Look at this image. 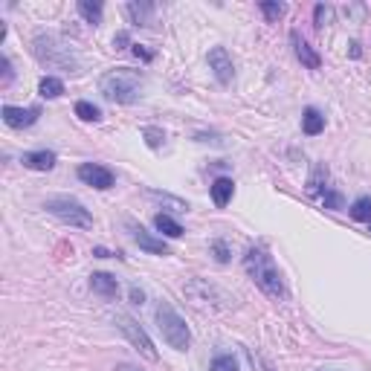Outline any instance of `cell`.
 <instances>
[{
	"label": "cell",
	"mask_w": 371,
	"mask_h": 371,
	"mask_svg": "<svg viewBox=\"0 0 371 371\" xmlns=\"http://www.w3.org/2000/svg\"><path fill=\"white\" fill-rule=\"evenodd\" d=\"M99 90H102V96L107 99V102L133 105L142 96V76L137 70H128V67L107 70L105 76L99 79Z\"/></svg>",
	"instance_id": "6da1fadb"
},
{
	"label": "cell",
	"mask_w": 371,
	"mask_h": 371,
	"mask_svg": "<svg viewBox=\"0 0 371 371\" xmlns=\"http://www.w3.org/2000/svg\"><path fill=\"white\" fill-rule=\"evenodd\" d=\"M244 267H246V273L253 276V281H255L267 296H273V299H284V296H287L279 267H276L273 258L267 255V250H261V246L250 250V253H246V258H244Z\"/></svg>",
	"instance_id": "7a4b0ae2"
},
{
	"label": "cell",
	"mask_w": 371,
	"mask_h": 371,
	"mask_svg": "<svg viewBox=\"0 0 371 371\" xmlns=\"http://www.w3.org/2000/svg\"><path fill=\"white\" fill-rule=\"evenodd\" d=\"M157 328L163 333V340L171 345L175 351H186L192 345V333H189V325L183 322V316L175 311L171 305H157Z\"/></svg>",
	"instance_id": "3957f363"
},
{
	"label": "cell",
	"mask_w": 371,
	"mask_h": 371,
	"mask_svg": "<svg viewBox=\"0 0 371 371\" xmlns=\"http://www.w3.org/2000/svg\"><path fill=\"white\" fill-rule=\"evenodd\" d=\"M44 209L53 218H58L61 224H67V227H79V229L93 227V215L84 209V203L76 201V197H67V194L49 197V201L44 203Z\"/></svg>",
	"instance_id": "277c9868"
},
{
	"label": "cell",
	"mask_w": 371,
	"mask_h": 371,
	"mask_svg": "<svg viewBox=\"0 0 371 371\" xmlns=\"http://www.w3.org/2000/svg\"><path fill=\"white\" fill-rule=\"evenodd\" d=\"M35 55L53 67H64V70L79 73V61L73 55V49L67 44H61L55 35H38V38H35Z\"/></svg>",
	"instance_id": "5b68a950"
},
{
	"label": "cell",
	"mask_w": 371,
	"mask_h": 371,
	"mask_svg": "<svg viewBox=\"0 0 371 371\" xmlns=\"http://www.w3.org/2000/svg\"><path fill=\"white\" fill-rule=\"evenodd\" d=\"M116 328L122 331V333H125V337H128V342L133 345V348H137L142 357H145V360H151V363H157V348H154V342H151V337H148V333L137 325V322H133V319L128 316V314H116Z\"/></svg>",
	"instance_id": "8992f818"
},
{
	"label": "cell",
	"mask_w": 371,
	"mask_h": 371,
	"mask_svg": "<svg viewBox=\"0 0 371 371\" xmlns=\"http://www.w3.org/2000/svg\"><path fill=\"white\" fill-rule=\"evenodd\" d=\"M0 116H3V122H6L9 128L21 131V128H29V125L38 122L41 107H15V105H6L3 110H0Z\"/></svg>",
	"instance_id": "52a82bcc"
},
{
	"label": "cell",
	"mask_w": 371,
	"mask_h": 371,
	"mask_svg": "<svg viewBox=\"0 0 371 371\" xmlns=\"http://www.w3.org/2000/svg\"><path fill=\"white\" fill-rule=\"evenodd\" d=\"M79 180L93 186V189H110V186H114V171L99 166V163H81L79 166Z\"/></svg>",
	"instance_id": "ba28073f"
},
{
	"label": "cell",
	"mask_w": 371,
	"mask_h": 371,
	"mask_svg": "<svg viewBox=\"0 0 371 371\" xmlns=\"http://www.w3.org/2000/svg\"><path fill=\"white\" fill-rule=\"evenodd\" d=\"M209 70L215 73V79L220 84H229L232 76H235V67H232V58L224 47H212L209 49Z\"/></svg>",
	"instance_id": "9c48e42d"
},
{
	"label": "cell",
	"mask_w": 371,
	"mask_h": 371,
	"mask_svg": "<svg viewBox=\"0 0 371 371\" xmlns=\"http://www.w3.org/2000/svg\"><path fill=\"white\" fill-rule=\"evenodd\" d=\"M290 41H293V49H296V58H299L307 70H319V64H322V61H319V55L314 53V47L307 44L299 32H293V35H290Z\"/></svg>",
	"instance_id": "30bf717a"
},
{
	"label": "cell",
	"mask_w": 371,
	"mask_h": 371,
	"mask_svg": "<svg viewBox=\"0 0 371 371\" xmlns=\"http://www.w3.org/2000/svg\"><path fill=\"white\" fill-rule=\"evenodd\" d=\"M133 241H137L145 253L151 255H168V244L163 238H154L151 232H145L142 227H133Z\"/></svg>",
	"instance_id": "8fae6325"
},
{
	"label": "cell",
	"mask_w": 371,
	"mask_h": 371,
	"mask_svg": "<svg viewBox=\"0 0 371 371\" xmlns=\"http://www.w3.org/2000/svg\"><path fill=\"white\" fill-rule=\"evenodd\" d=\"M21 163L32 171H49L55 166V154L53 151H27L21 157Z\"/></svg>",
	"instance_id": "7c38bea8"
},
{
	"label": "cell",
	"mask_w": 371,
	"mask_h": 371,
	"mask_svg": "<svg viewBox=\"0 0 371 371\" xmlns=\"http://www.w3.org/2000/svg\"><path fill=\"white\" fill-rule=\"evenodd\" d=\"M90 287H93V293L105 296V299H114V296L119 293V281L110 273H93L90 276Z\"/></svg>",
	"instance_id": "4fadbf2b"
},
{
	"label": "cell",
	"mask_w": 371,
	"mask_h": 371,
	"mask_svg": "<svg viewBox=\"0 0 371 371\" xmlns=\"http://www.w3.org/2000/svg\"><path fill=\"white\" fill-rule=\"evenodd\" d=\"M302 131L307 133V137H316V133L325 131V116L319 114L316 107H307L305 116H302Z\"/></svg>",
	"instance_id": "5bb4252c"
},
{
	"label": "cell",
	"mask_w": 371,
	"mask_h": 371,
	"mask_svg": "<svg viewBox=\"0 0 371 371\" xmlns=\"http://www.w3.org/2000/svg\"><path fill=\"white\" fill-rule=\"evenodd\" d=\"M232 192H235V183L229 177H218L212 183V201H215V206H227L232 201Z\"/></svg>",
	"instance_id": "9a60e30c"
},
{
	"label": "cell",
	"mask_w": 371,
	"mask_h": 371,
	"mask_svg": "<svg viewBox=\"0 0 371 371\" xmlns=\"http://www.w3.org/2000/svg\"><path fill=\"white\" fill-rule=\"evenodd\" d=\"M125 12L133 18V23H140V27H148V23H151V15H154V3H128Z\"/></svg>",
	"instance_id": "2e32d148"
},
{
	"label": "cell",
	"mask_w": 371,
	"mask_h": 371,
	"mask_svg": "<svg viewBox=\"0 0 371 371\" xmlns=\"http://www.w3.org/2000/svg\"><path fill=\"white\" fill-rule=\"evenodd\" d=\"M154 227L163 232V235H168V238H180V235H183V227H180L171 215H166V212H159V215L154 218Z\"/></svg>",
	"instance_id": "e0dca14e"
},
{
	"label": "cell",
	"mask_w": 371,
	"mask_h": 371,
	"mask_svg": "<svg viewBox=\"0 0 371 371\" xmlns=\"http://www.w3.org/2000/svg\"><path fill=\"white\" fill-rule=\"evenodd\" d=\"M348 215L354 220H363V224H371V197H357V201L351 203Z\"/></svg>",
	"instance_id": "ac0fdd59"
},
{
	"label": "cell",
	"mask_w": 371,
	"mask_h": 371,
	"mask_svg": "<svg viewBox=\"0 0 371 371\" xmlns=\"http://www.w3.org/2000/svg\"><path fill=\"white\" fill-rule=\"evenodd\" d=\"M79 15L84 18V21H88V23H93V27H96V23H102V3H90V0H79Z\"/></svg>",
	"instance_id": "d6986e66"
},
{
	"label": "cell",
	"mask_w": 371,
	"mask_h": 371,
	"mask_svg": "<svg viewBox=\"0 0 371 371\" xmlns=\"http://www.w3.org/2000/svg\"><path fill=\"white\" fill-rule=\"evenodd\" d=\"M38 93H41L44 99H58L61 93H64V81L47 76V79H41V84H38Z\"/></svg>",
	"instance_id": "ffe728a7"
},
{
	"label": "cell",
	"mask_w": 371,
	"mask_h": 371,
	"mask_svg": "<svg viewBox=\"0 0 371 371\" xmlns=\"http://www.w3.org/2000/svg\"><path fill=\"white\" fill-rule=\"evenodd\" d=\"M76 116L81 122H99L102 119V110H99L93 102H76Z\"/></svg>",
	"instance_id": "44dd1931"
},
{
	"label": "cell",
	"mask_w": 371,
	"mask_h": 371,
	"mask_svg": "<svg viewBox=\"0 0 371 371\" xmlns=\"http://www.w3.org/2000/svg\"><path fill=\"white\" fill-rule=\"evenodd\" d=\"M209 371H238V363H235V357L220 354V357H215V360H212V368H209Z\"/></svg>",
	"instance_id": "7402d4cb"
},
{
	"label": "cell",
	"mask_w": 371,
	"mask_h": 371,
	"mask_svg": "<svg viewBox=\"0 0 371 371\" xmlns=\"http://www.w3.org/2000/svg\"><path fill=\"white\" fill-rule=\"evenodd\" d=\"M261 12L267 15V21H279L284 12H287V6H284V3H270V0H264V3H261Z\"/></svg>",
	"instance_id": "603a6c76"
},
{
	"label": "cell",
	"mask_w": 371,
	"mask_h": 371,
	"mask_svg": "<svg viewBox=\"0 0 371 371\" xmlns=\"http://www.w3.org/2000/svg\"><path fill=\"white\" fill-rule=\"evenodd\" d=\"M142 137H145V142L151 145V148H159V145L166 142V133L159 131V128H145V131H142Z\"/></svg>",
	"instance_id": "cb8c5ba5"
},
{
	"label": "cell",
	"mask_w": 371,
	"mask_h": 371,
	"mask_svg": "<svg viewBox=\"0 0 371 371\" xmlns=\"http://www.w3.org/2000/svg\"><path fill=\"white\" fill-rule=\"evenodd\" d=\"M342 206V197L337 192H325V209H340Z\"/></svg>",
	"instance_id": "d4e9b609"
},
{
	"label": "cell",
	"mask_w": 371,
	"mask_h": 371,
	"mask_svg": "<svg viewBox=\"0 0 371 371\" xmlns=\"http://www.w3.org/2000/svg\"><path fill=\"white\" fill-rule=\"evenodd\" d=\"M331 18V9L328 6H316V27H325Z\"/></svg>",
	"instance_id": "484cf974"
},
{
	"label": "cell",
	"mask_w": 371,
	"mask_h": 371,
	"mask_svg": "<svg viewBox=\"0 0 371 371\" xmlns=\"http://www.w3.org/2000/svg\"><path fill=\"white\" fill-rule=\"evenodd\" d=\"M215 253H218V261H229V250L224 241H215Z\"/></svg>",
	"instance_id": "4316f807"
},
{
	"label": "cell",
	"mask_w": 371,
	"mask_h": 371,
	"mask_svg": "<svg viewBox=\"0 0 371 371\" xmlns=\"http://www.w3.org/2000/svg\"><path fill=\"white\" fill-rule=\"evenodd\" d=\"M0 64H3V84H9L12 81V64H9V58L3 55V58H0Z\"/></svg>",
	"instance_id": "83f0119b"
},
{
	"label": "cell",
	"mask_w": 371,
	"mask_h": 371,
	"mask_svg": "<svg viewBox=\"0 0 371 371\" xmlns=\"http://www.w3.org/2000/svg\"><path fill=\"white\" fill-rule=\"evenodd\" d=\"M133 55H137V58H142V61H151V58H154V55L148 53V49H142L140 44H133Z\"/></svg>",
	"instance_id": "f1b7e54d"
},
{
	"label": "cell",
	"mask_w": 371,
	"mask_h": 371,
	"mask_svg": "<svg viewBox=\"0 0 371 371\" xmlns=\"http://www.w3.org/2000/svg\"><path fill=\"white\" fill-rule=\"evenodd\" d=\"M114 47H116V49H125V47H128V35H125V32H119L116 38H114Z\"/></svg>",
	"instance_id": "f546056e"
},
{
	"label": "cell",
	"mask_w": 371,
	"mask_h": 371,
	"mask_svg": "<svg viewBox=\"0 0 371 371\" xmlns=\"http://www.w3.org/2000/svg\"><path fill=\"white\" fill-rule=\"evenodd\" d=\"M131 299H133V305H142V299H145V296H142V290H137V287H133V290H131Z\"/></svg>",
	"instance_id": "4dcf8cb0"
},
{
	"label": "cell",
	"mask_w": 371,
	"mask_h": 371,
	"mask_svg": "<svg viewBox=\"0 0 371 371\" xmlns=\"http://www.w3.org/2000/svg\"><path fill=\"white\" fill-rule=\"evenodd\" d=\"M116 371H142V368H137V366H128V363H122V366H116Z\"/></svg>",
	"instance_id": "1f68e13d"
}]
</instances>
